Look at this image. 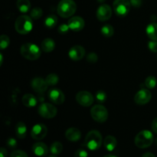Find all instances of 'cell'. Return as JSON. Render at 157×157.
Wrapping results in <instances>:
<instances>
[{"instance_id": "6da1fadb", "label": "cell", "mask_w": 157, "mask_h": 157, "mask_svg": "<svg viewBox=\"0 0 157 157\" xmlns=\"http://www.w3.org/2000/svg\"><path fill=\"white\" fill-rule=\"evenodd\" d=\"M21 55L29 61H35L40 58L41 51L39 47L33 43H25L21 45L20 49Z\"/></svg>"}, {"instance_id": "7a4b0ae2", "label": "cell", "mask_w": 157, "mask_h": 157, "mask_svg": "<svg viewBox=\"0 0 157 157\" xmlns=\"http://www.w3.org/2000/svg\"><path fill=\"white\" fill-rule=\"evenodd\" d=\"M103 138L101 133L98 130H90L84 140V145L88 150L94 151L101 147Z\"/></svg>"}, {"instance_id": "3957f363", "label": "cell", "mask_w": 157, "mask_h": 157, "mask_svg": "<svg viewBox=\"0 0 157 157\" xmlns=\"http://www.w3.org/2000/svg\"><path fill=\"white\" fill-rule=\"evenodd\" d=\"M76 3L74 0H61L57 7V12L62 18H69L75 13Z\"/></svg>"}, {"instance_id": "277c9868", "label": "cell", "mask_w": 157, "mask_h": 157, "mask_svg": "<svg viewBox=\"0 0 157 157\" xmlns=\"http://www.w3.org/2000/svg\"><path fill=\"white\" fill-rule=\"evenodd\" d=\"M33 23L31 17L28 15H21L17 18L15 23V30L21 35H26L32 31Z\"/></svg>"}, {"instance_id": "5b68a950", "label": "cell", "mask_w": 157, "mask_h": 157, "mask_svg": "<svg viewBox=\"0 0 157 157\" xmlns=\"http://www.w3.org/2000/svg\"><path fill=\"white\" fill-rule=\"evenodd\" d=\"M135 145L140 149L150 147L153 143V135L149 130H142L136 134L134 140Z\"/></svg>"}, {"instance_id": "8992f818", "label": "cell", "mask_w": 157, "mask_h": 157, "mask_svg": "<svg viewBox=\"0 0 157 157\" xmlns=\"http://www.w3.org/2000/svg\"><path fill=\"white\" fill-rule=\"evenodd\" d=\"M91 117L98 123H104L108 118V111L104 106L97 104L90 110Z\"/></svg>"}, {"instance_id": "52a82bcc", "label": "cell", "mask_w": 157, "mask_h": 157, "mask_svg": "<svg viewBox=\"0 0 157 157\" xmlns=\"http://www.w3.org/2000/svg\"><path fill=\"white\" fill-rule=\"evenodd\" d=\"M130 2L129 0H114L113 7L116 15L119 17H124L129 13L130 9Z\"/></svg>"}, {"instance_id": "ba28073f", "label": "cell", "mask_w": 157, "mask_h": 157, "mask_svg": "<svg viewBox=\"0 0 157 157\" xmlns=\"http://www.w3.org/2000/svg\"><path fill=\"white\" fill-rule=\"evenodd\" d=\"M38 112L41 117L45 119H52L57 115V108L52 104L48 103H43L38 107Z\"/></svg>"}, {"instance_id": "9c48e42d", "label": "cell", "mask_w": 157, "mask_h": 157, "mask_svg": "<svg viewBox=\"0 0 157 157\" xmlns=\"http://www.w3.org/2000/svg\"><path fill=\"white\" fill-rule=\"evenodd\" d=\"M76 101L83 107H90L94 103V97L90 92L81 90L77 94Z\"/></svg>"}, {"instance_id": "30bf717a", "label": "cell", "mask_w": 157, "mask_h": 157, "mask_svg": "<svg viewBox=\"0 0 157 157\" xmlns=\"http://www.w3.org/2000/svg\"><path fill=\"white\" fill-rule=\"evenodd\" d=\"M48 133V128L44 124H35L31 130V136L35 140H41L44 139Z\"/></svg>"}, {"instance_id": "8fae6325", "label": "cell", "mask_w": 157, "mask_h": 157, "mask_svg": "<svg viewBox=\"0 0 157 157\" xmlns=\"http://www.w3.org/2000/svg\"><path fill=\"white\" fill-rule=\"evenodd\" d=\"M152 98V94L147 89H141L134 97V101L136 104L139 105H144L148 104Z\"/></svg>"}, {"instance_id": "7c38bea8", "label": "cell", "mask_w": 157, "mask_h": 157, "mask_svg": "<svg viewBox=\"0 0 157 157\" xmlns=\"http://www.w3.org/2000/svg\"><path fill=\"white\" fill-rule=\"evenodd\" d=\"M112 15V9L110 6L102 4L98 7L97 10V18L101 21H105L110 19Z\"/></svg>"}, {"instance_id": "4fadbf2b", "label": "cell", "mask_w": 157, "mask_h": 157, "mask_svg": "<svg viewBox=\"0 0 157 157\" xmlns=\"http://www.w3.org/2000/svg\"><path fill=\"white\" fill-rule=\"evenodd\" d=\"M48 98L51 102L58 105L62 104L65 100L64 93L61 90L56 88L50 90V91L48 92Z\"/></svg>"}, {"instance_id": "5bb4252c", "label": "cell", "mask_w": 157, "mask_h": 157, "mask_svg": "<svg viewBox=\"0 0 157 157\" xmlns=\"http://www.w3.org/2000/svg\"><path fill=\"white\" fill-rule=\"evenodd\" d=\"M68 55L73 61H80L85 56V49L81 45H75L71 48L68 52Z\"/></svg>"}, {"instance_id": "9a60e30c", "label": "cell", "mask_w": 157, "mask_h": 157, "mask_svg": "<svg viewBox=\"0 0 157 157\" xmlns=\"http://www.w3.org/2000/svg\"><path fill=\"white\" fill-rule=\"evenodd\" d=\"M69 28L71 31L74 32H80L82 30L85 25L84 20L80 16H74L69 19L68 23Z\"/></svg>"}, {"instance_id": "2e32d148", "label": "cell", "mask_w": 157, "mask_h": 157, "mask_svg": "<svg viewBox=\"0 0 157 157\" xmlns=\"http://www.w3.org/2000/svg\"><path fill=\"white\" fill-rule=\"evenodd\" d=\"M31 86L32 89L37 93H43L48 89L47 82L41 78H35L31 81Z\"/></svg>"}, {"instance_id": "e0dca14e", "label": "cell", "mask_w": 157, "mask_h": 157, "mask_svg": "<svg viewBox=\"0 0 157 157\" xmlns=\"http://www.w3.org/2000/svg\"><path fill=\"white\" fill-rule=\"evenodd\" d=\"M32 152L37 156H45L48 153V147L42 142H37L32 146Z\"/></svg>"}, {"instance_id": "ac0fdd59", "label": "cell", "mask_w": 157, "mask_h": 157, "mask_svg": "<svg viewBox=\"0 0 157 157\" xmlns=\"http://www.w3.org/2000/svg\"><path fill=\"white\" fill-rule=\"evenodd\" d=\"M65 137L71 142H77L81 137V132L76 127H71L65 132Z\"/></svg>"}, {"instance_id": "d6986e66", "label": "cell", "mask_w": 157, "mask_h": 157, "mask_svg": "<svg viewBox=\"0 0 157 157\" xmlns=\"http://www.w3.org/2000/svg\"><path fill=\"white\" fill-rule=\"evenodd\" d=\"M117 140L116 138L113 136H106L104 140V146L107 151H113L117 147Z\"/></svg>"}, {"instance_id": "ffe728a7", "label": "cell", "mask_w": 157, "mask_h": 157, "mask_svg": "<svg viewBox=\"0 0 157 157\" xmlns=\"http://www.w3.org/2000/svg\"><path fill=\"white\" fill-rule=\"evenodd\" d=\"M41 50H42L43 52H46V53L52 52L55 48V41H54L53 39H52V38H45V39L43 40L42 42H41Z\"/></svg>"}, {"instance_id": "44dd1931", "label": "cell", "mask_w": 157, "mask_h": 157, "mask_svg": "<svg viewBox=\"0 0 157 157\" xmlns=\"http://www.w3.org/2000/svg\"><path fill=\"white\" fill-rule=\"evenodd\" d=\"M26 133H27V127L25 123L18 122L15 126V134L16 136L19 139H24L26 136Z\"/></svg>"}, {"instance_id": "7402d4cb", "label": "cell", "mask_w": 157, "mask_h": 157, "mask_svg": "<svg viewBox=\"0 0 157 157\" xmlns=\"http://www.w3.org/2000/svg\"><path fill=\"white\" fill-rule=\"evenodd\" d=\"M146 32L149 38L153 41H157V23L152 22L147 25Z\"/></svg>"}, {"instance_id": "603a6c76", "label": "cell", "mask_w": 157, "mask_h": 157, "mask_svg": "<svg viewBox=\"0 0 157 157\" xmlns=\"http://www.w3.org/2000/svg\"><path fill=\"white\" fill-rule=\"evenodd\" d=\"M22 103L25 107H34L37 104V99L34 95L31 94H26L23 96Z\"/></svg>"}, {"instance_id": "cb8c5ba5", "label": "cell", "mask_w": 157, "mask_h": 157, "mask_svg": "<svg viewBox=\"0 0 157 157\" xmlns=\"http://www.w3.org/2000/svg\"><path fill=\"white\" fill-rule=\"evenodd\" d=\"M17 8L22 13H26L31 9V2L29 0H17Z\"/></svg>"}, {"instance_id": "d4e9b609", "label": "cell", "mask_w": 157, "mask_h": 157, "mask_svg": "<svg viewBox=\"0 0 157 157\" xmlns=\"http://www.w3.org/2000/svg\"><path fill=\"white\" fill-rule=\"evenodd\" d=\"M58 22V18L55 15H50L44 19V25L49 29H54Z\"/></svg>"}, {"instance_id": "484cf974", "label": "cell", "mask_w": 157, "mask_h": 157, "mask_svg": "<svg viewBox=\"0 0 157 157\" xmlns=\"http://www.w3.org/2000/svg\"><path fill=\"white\" fill-rule=\"evenodd\" d=\"M63 150V145L60 142H54L53 144L51 145L50 147V152L52 153V154L55 155H59L60 153L62 152Z\"/></svg>"}, {"instance_id": "4316f807", "label": "cell", "mask_w": 157, "mask_h": 157, "mask_svg": "<svg viewBox=\"0 0 157 157\" xmlns=\"http://www.w3.org/2000/svg\"><path fill=\"white\" fill-rule=\"evenodd\" d=\"M101 34L106 38H110L114 34V29H113V26L110 25H104L101 28Z\"/></svg>"}, {"instance_id": "83f0119b", "label": "cell", "mask_w": 157, "mask_h": 157, "mask_svg": "<svg viewBox=\"0 0 157 157\" xmlns=\"http://www.w3.org/2000/svg\"><path fill=\"white\" fill-rule=\"evenodd\" d=\"M45 81L48 86H55L58 83L59 78L55 74H50V75H48L46 77Z\"/></svg>"}, {"instance_id": "f1b7e54d", "label": "cell", "mask_w": 157, "mask_h": 157, "mask_svg": "<svg viewBox=\"0 0 157 157\" xmlns=\"http://www.w3.org/2000/svg\"><path fill=\"white\" fill-rule=\"evenodd\" d=\"M157 84V80L155 77L150 76L146 78L145 80V85L147 88L153 89L154 88Z\"/></svg>"}, {"instance_id": "f546056e", "label": "cell", "mask_w": 157, "mask_h": 157, "mask_svg": "<svg viewBox=\"0 0 157 157\" xmlns=\"http://www.w3.org/2000/svg\"><path fill=\"white\" fill-rule=\"evenodd\" d=\"M42 14H43V11L41 8L39 7H35L33 9H32L31 11V18H33V19H39L41 16H42Z\"/></svg>"}, {"instance_id": "4dcf8cb0", "label": "cell", "mask_w": 157, "mask_h": 157, "mask_svg": "<svg viewBox=\"0 0 157 157\" xmlns=\"http://www.w3.org/2000/svg\"><path fill=\"white\" fill-rule=\"evenodd\" d=\"M9 44H10V39H9V37L6 35H2L1 38H0V48H1V50L7 48Z\"/></svg>"}, {"instance_id": "1f68e13d", "label": "cell", "mask_w": 157, "mask_h": 157, "mask_svg": "<svg viewBox=\"0 0 157 157\" xmlns=\"http://www.w3.org/2000/svg\"><path fill=\"white\" fill-rule=\"evenodd\" d=\"M106 99H107V94L104 90H98L96 93V100L98 103L100 104H103L105 102Z\"/></svg>"}, {"instance_id": "d6a6232c", "label": "cell", "mask_w": 157, "mask_h": 157, "mask_svg": "<svg viewBox=\"0 0 157 157\" xmlns=\"http://www.w3.org/2000/svg\"><path fill=\"white\" fill-rule=\"evenodd\" d=\"M10 157H29V156H28L27 153H26L25 151H23V150H14V151L11 153Z\"/></svg>"}, {"instance_id": "836d02e7", "label": "cell", "mask_w": 157, "mask_h": 157, "mask_svg": "<svg viewBox=\"0 0 157 157\" xmlns=\"http://www.w3.org/2000/svg\"><path fill=\"white\" fill-rule=\"evenodd\" d=\"M87 61L90 63H95L98 61V56L96 53L94 52H90L88 55H87Z\"/></svg>"}, {"instance_id": "e575fe53", "label": "cell", "mask_w": 157, "mask_h": 157, "mask_svg": "<svg viewBox=\"0 0 157 157\" xmlns=\"http://www.w3.org/2000/svg\"><path fill=\"white\" fill-rule=\"evenodd\" d=\"M58 32L61 35H65L68 32V31L70 30V28H69L68 25L67 24H61V25L58 27Z\"/></svg>"}, {"instance_id": "d590c367", "label": "cell", "mask_w": 157, "mask_h": 157, "mask_svg": "<svg viewBox=\"0 0 157 157\" xmlns=\"http://www.w3.org/2000/svg\"><path fill=\"white\" fill-rule=\"evenodd\" d=\"M88 156V153L84 149H78L76 152H75L74 157H87Z\"/></svg>"}, {"instance_id": "8d00e7d4", "label": "cell", "mask_w": 157, "mask_h": 157, "mask_svg": "<svg viewBox=\"0 0 157 157\" xmlns=\"http://www.w3.org/2000/svg\"><path fill=\"white\" fill-rule=\"evenodd\" d=\"M6 145L11 149H15L17 147V141L14 138H9L6 140Z\"/></svg>"}, {"instance_id": "74e56055", "label": "cell", "mask_w": 157, "mask_h": 157, "mask_svg": "<svg viewBox=\"0 0 157 157\" xmlns=\"http://www.w3.org/2000/svg\"><path fill=\"white\" fill-rule=\"evenodd\" d=\"M148 48L151 52H155L156 53L157 52V41H153V40H151L148 42Z\"/></svg>"}, {"instance_id": "f35d334b", "label": "cell", "mask_w": 157, "mask_h": 157, "mask_svg": "<svg viewBox=\"0 0 157 157\" xmlns=\"http://www.w3.org/2000/svg\"><path fill=\"white\" fill-rule=\"evenodd\" d=\"M130 2L133 7L139 8L142 6V0H130Z\"/></svg>"}, {"instance_id": "ab89813d", "label": "cell", "mask_w": 157, "mask_h": 157, "mask_svg": "<svg viewBox=\"0 0 157 157\" xmlns=\"http://www.w3.org/2000/svg\"><path fill=\"white\" fill-rule=\"evenodd\" d=\"M151 127L153 131L154 132V133H157V117L155 118V119L153 121V122H152Z\"/></svg>"}, {"instance_id": "60d3db41", "label": "cell", "mask_w": 157, "mask_h": 157, "mask_svg": "<svg viewBox=\"0 0 157 157\" xmlns=\"http://www.w3.org/2000/svg\"><path fill=\"white\" fill-rule=\"evenodd\" d=\"M6 156H7V150L2 147L0 150V157H6Z\"/></svg>"}, {"instance_id": "b9f144b4", "label": "cell", "mask_w": 157, "mask_h": 157, "mask_svg": "<svg viewBox=\"0 0 157 157\" xmlns=\"http://www.w3.org/2000/svg\"><path fill=\"white\" fill-rule=\"evenodd\" d=\"M142 157H156L154 154H153L152 153H146L143 155Z\"/></svg>"}, {"instance_id": "7bdbcfd3", "label": "cell", "mask_w": 157, "mask_h": 157, "mask_svg": "<svg viewBox=\"0 0 157 157\" xmlns=\"http://www.w3.org/2000/svg\"><path fill=\"white\" fill-rule=\"evenodd\" d=\"M0 61H1V62H0V65H2V61H3V56H2V54H0Z\"/></svg>"}, {"instance_id": "ee69618b", "label": "cell", "mask_w": 157, "mask_h": 157, "mask_svg": "<svg viewBox=\"0 0 157 157\" xmlns=\"http://www.w3.org/2000/svg\"><path fill=\"white\" fill-rule=\"evenodd\" d=\"M104 157H117V156H114V155H112V154H108V155H107V156H105Z\"/></svg>"}, {"instance_id": "f6af8a7d", "label": "cell", "mask_w": 157, "mask_h": 157, "mask_svg": "<svg viewBox=\"0 0 157 157\" xmlns=\"http://www.w3.org/2000/svg\"><path fill=\"white\" fill-rule=\"evenodd\" d=\"M104 1H105V0H98V2H101V3L104 2Z\"/></svg>"}, {"instance_id": "bcb514c9", "label": "cell", "mask_w": 157, "mask_h": 157, "mask_svg": "<svg viewBox=\"0 0 157 157\" xmlns=\"http://www.w3.org/2000/svg\"><path fill=\"white\" fill-rule=\"evenodd\" d=\"M48 157H57V156H55V155H53V156H48Z\"/></svg>"}, {"instance_id": "7dc6e473", "label": "cell", "mask_w": 157, "mask_h": 157, "mask_svg": "<svg viewBox=\"0 0 157 157\" xmlns=\"http://www.w3.org/2000/svg\"><path fill=\"white\" fill-rule=\"evenodd\" d=\"M156 144L157 145V138H156Z\"/></svg>"}]
</instances>
